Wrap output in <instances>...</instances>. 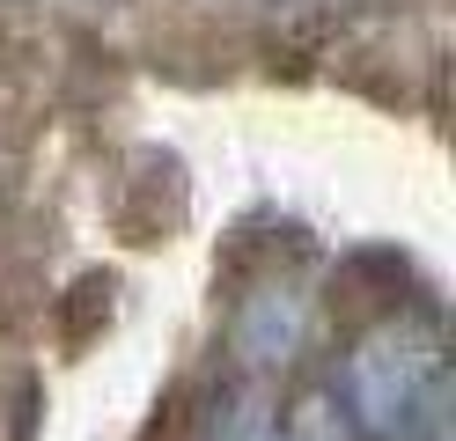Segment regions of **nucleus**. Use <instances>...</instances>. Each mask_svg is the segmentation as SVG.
<instances>
[{
  "label": "nucleus",
  "instance_id": "f257e3e1",
  "mask_svg": "<svg viewBox=\"0 0 456 441\" xmlns=\"http://www.w3.org/2000/svg\"><path fill=\"white\" fill-rule=\"evenodd\" d=\"M338 412L368 441H442L449 420V353L419 316H383L354 339L338 368Z\"/></svg>",
  "mask_w": 456,
  "mask_h": 441
},
{
  "label": "nucleus",
  "instance_id": "f03ea898",
  "mask_svg": "<svg viewBox=\"0 0 456 441\" xmlns=\"http://www.w3.org/2000/svg\"><path fill=\"white\" fill-rule=\"evenodd\" d=\"M309 331V294L302 287H258V294H243V309L236 323H228V339H236L243 353V368H280V361H295V346Z\"/></svg>",
  "mask_w": 456,
  "mask_h": 441
},
{
  "label": "nucleus",
  "instance_id": "7ed1b4c3",
  "mask_svg": "<svg viewBox=\"0 0 456 441\" xmlns=\"http://www.w3.org/2000/svg\"><path fill=\"white\" fill-rule=\"evenodd\" d=\"M273 427H280V412H273V397L265 390H228V397H214V420H207V441H273Z\"/></svg>",
  "mask_w": 456,
  "mask_h": 441
},
{
  "label": "nucleus",
  "instance_id": "20e7f679",
  "mask_svg": "<svg viewBox=\"0 0 456 441\" xmlns=\"http://www.w3.org/2000/svg\"><path fill=\"white\" fill-rule=\"evenodd\" d=\"M273 441H354V427L338 412V397H302L288 412V427H273Z\"/></svg>",
  "mask_w": 456,
  "mask_h": 441
}]
</instances>
